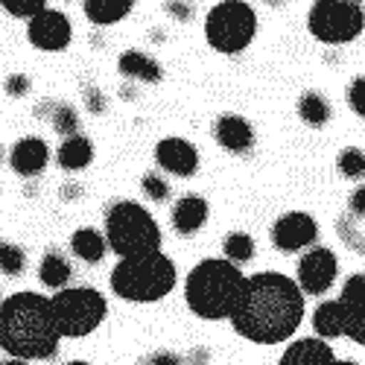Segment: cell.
I'll list each match as a JSON object with an SVG mask.
<instances>
[{"mask_svg":"<svg viewBox=\"0 0 365 365\" xmlns=\"http://www.w3.org/2000/svg\"><path fill=\"white\" fill-rule=\"evenodd\" d=\"M333 362H336V356H333L327 342H322V339H298L284 351L278 365H333Z\"/></svg>","mask_w":365,"mask_h":365,"instance_id":"2e32d148","label":"cell"},{"mask_svg":"<svg viewBox=\"0 0 365 365\" xmlns=\"http://www.w3.org/2000/svg\"><path fill=\"white\" fill-rule=\"evenodd\" d=\"M149 365H181V362H178L175 354H155L149 359Z\"/></svg>","mask_w":365,"mask_h":365,"instance_id":"836d02e7","label":"cell"},{"mask_svg":"<svg viewBox=\"0 0 365 365\" xmlns=\"http://www.w3.org/2000/svg\"><path fill=\"white\" fill-rule=\"evenodd\" d=\"M103 97H100V91H94V88H88V108L94 111V114H100L103 111Z\"/></svg>","mask_w":365,"mask_h":365,"instance_id":"d6a6232c","label":"cell"},{"mask_svg":"<svg viewBox=\"0 0 365 365\" xmlns=\"http://www.w3.org/2000/svg\"><path fill=\"white\" fill-rule=\"evenodd\" d=\"M50 161V149L41 138H21L15 146H12V155H9V164L18 175L24 178H33V175H41V170L47 167Z\"/></svg>","mask_w":365,"mask_h":365,"instance_id":"9a60e30c","label":"cell"},{"mask_svg":"<svg viewBox=\"0 0 365 365\" xmlns=\"http://www.w3.org/2000/svg\"><path fill=\"white\" fill-rule=\"evenodd\" d=\"M58 164H62L65 170H85L91 161H94V146H91V140L85 135H73L68 138L62 146H58Z\"/></svg>","mask_w":365,"mask_h":365,"instance_id":"ffe728a7","label":"cell"},{"mask_svg":"<svg viewBox=\"0 0 365 365\" xmlns=\"http://www.w3.org/2000/svg\"><path fill=\"white\" fill-rule=\"evenodd\" d=\"M222 252L228 257V263H249L255 257V240L249 234H242V231H231L222 242Z\"/></svg>","mask_w":365,"mask_h":365,"instance_id":"cb8c5ba5","label":"cell"},{"mask_svg":"<svg viewBox=\"0 0 365 365\" xmlns=\"http://www.w3.org/2000/svg\"><path fill=\"white\" fill-rule=\"evenodd\" d=\"M58 330L50 298L38 292H15L0 304V348L15 359H50L58 351Z\"/></svg>","mask_w":365,"mask_h":365,"instance_id":"7a4b0ae2","label":"cell"},{"mask_svg":"<svg viewBox=\"0 0 365 365\" xmlns=\"http://www.w3.org/2000/svg\"><path fill=\"white\" fill-rule=\"evenodd\" d=\"M26 38L41 50H65L71 44V21L65 12L44 9L29 21Z\"/></svg>","mask_w":365,"mask_h":365,"instance_id":"7c38bea8","label":"cell"},{"mask_svg":"<svg viewBox=\"0 0 365 365\" xmlns=\"http://www.w3.org/2000/svg\"><path fill=\"white\" fill-rule=\"evenodd\" d=\"M336 272H339V263H336V255H333L330 249H310L307 255H304L298 260V289L301 295H322L333 287V281H336Z\"/></svg>","mask_w":365,"mask_h":365,"instance_id":"30bf717a","label":"cell"},{"mask_svg":"<svg viewBox=\"0 0 365 365\" xmlns=\"http://www.w3.org/2000/svg\"><path fill=\"white\" fill-rule=\"evenodd\" d=\"M0 158H4V149H0Z\"/></svg>","mask_w":365,"mask_h":365,"instance_id":"f35d334b","label":"cell"},{"mask_svg":"<svg viewBox=\"0 0 365 365\" xmlns=\"http://www.w3.org/2000/svg\"><path fill=\"white\" fill-rule=\"evenodd\" d=\"M24 269H26V255L21 246H15V242L9 240H0V272L9 278H18L24 275Z\"/></svg>","mask_w":365,"mask_h":365,"instance_id":"d4e9b609","label":"cell"},{"mask_svg":"<svg viewBox=\"0 0 365 365\" xmlns=\"http://www.w3.org/2000/svg\"><path fill=\"white\" fill-rule=\"evenodd\" d=\"M175 263L161 255L152 252L143 257L132 260H120L111 272V289L114 295L126 298V301H158L173 292L175 287Z\"/></svg>","mask_w":365,"mask_h":365,"instance_id":"5b68a950","label":"cell"},{"mask_svg":"<svg viewBox=\"0 0 365 365\" xmlns=\"http://www.w3.org/2000/svg\"><path fill=\"white\" fill-rule=\"evenodd\" d=\"M106 246L120 257L132 260L161 252V228L138 202H114L106 214Z\"/></svg>","mask_w":365,"mask_h":365,"instance_id":"277c9868","label":"cell"},{"mask_svg":"<svg viewBox=\"0 0 365 365\" xmlns=\"http://www.w3.org/2000/svg\"><path fill=\"white\" fill-rule=\"evenodd\" d=\"M132 6H135L132 0H85V4H82L85 15L94 24H100V26L117 24L120 18H126L132 12Z\"/></svg>","mask_w":365,"mask_h":365,"instance_id":"44dd1931","label":"cell"},{"mask_svg":"<svg viewBox=\"0 0 365 365\" xmlns=\"http://www.w3.org/2000/svg\"><path fill=\"white\" fill-rule=\"evenodd\" d=\"M319 237V225L310 214H301V210H292V214H284L275 225H272V242L281 252H301L313 246Z\"/></svg>","mask_w":365,"mask_h":365,"instance_id":"8fae6325","label":"cell"},{"mask_svg":"<svg viewBox=\"0 0 365 365\" xmlns=\"http://www.w3.org/2000/svg\"><path fill=\"white\" fill-rule=\"evenodd\" d=\"M117 68H120V73L135 76L140 82H161V65L155 62V58L143 56L140 50H126L123 56H120Z\"/></svg>","mask_w":365,"mask_h":365,"instance_id":"d6986e66","label":"cell"},{"mask_svg":"<svg viewBox=\"0 0 365 365\" xmlns=\"http://www.w3.org/2000/svg\"><path fill=\"white\" fill-rule=\"evenodd\" d=\"M257 33V15L249 4L240 0H228V4H217L205 18V38L207 44L220 53H242Z\"/></svg>","mask_w":365,"mask_h":365,"instance_id":"ba28073f","label":"cell"},{"mask_svg":"<svg viewBox=\"0 0 365 365\" xmlns=\"http://www.w3.org/2000/svg\"><path fill=\"white\" fill-rule=\"evenodd\" d=\"M304 319V295L281 272H257L246 278L231 324L242 339L257 345L287 342Z\"/></svg>","mask_w":365,"mask_h":365,"instance_id":"6da1fadb","label":"cell"},{"mask_svg":"<svg viewBox=\"0 0 365 365\" xmlns=\"http://www.w3.org/2000/svg\"><path fill=\"white\" fill-rule=\"evenodd\" d=\"M0 6H4V12L15 18H26V21H33L38 12L47 9L44 0H0Z\"/></svg>","mask_w":365,"mask_h":365,"instance_id":"4316f807","label":"cell"},{"mask_svg":"<svg viewBox=\"0 0 365 365\" xmlns=\"http://www.w3.org/2000/svg\"><path fill=\"white\" fill-rule=\"evenodd\" d=\"M50 126L58 132V135H68V138H73V135H79V117H76V111L71 108V106H53V117H50Z\"/></svg>","mask_w":365,"mask_h":365,"instance_id":"484cf974","label":"cell"},{"mask_svg":"<svg viewBox=\"0 0 365 365\" xmlns=\"http://www.w3.org/2000/svg\"><path fill=\"white\" fill-rule=\"evenodd\" d=\"M310 33L324 44H345L362 33V6L359 4H313L307 18Z\"/></svg>","mask_w":365,"mask_h":365,"instance_id":"9c48e42d","label":"cell"},{"mask_svg":"<svg viewBox=\"0 0 365 365\" xmlns=\"http://www.w3.org/2000/svg\"><path fill=\"white\" fill-rule=\"evenodd\" d=\"M38 278L44 287H53V289L65 287L71 281V263L65 260L62 252H47L41 266H38Z\"/></svg>","mask_w":365,"mask_h":365,"instance_id":"7402d4cb","label":"cell"},{"mask_svg":"<svg viewBox=\"0 0 365 365\" xmlns=\"http://www.w3.org/2000/svg\"><path fill=\"white\" fill-rule=\"evenodd\" d=\"M68 365H88V362H82V359H73V362H68Z\"/></svg>","mask_w":365,"mask_h":365,"instance_id":"8d00e7d4","label":"cell"},{"mask_svg":"<svg viewBox=\"0 0 365 365\" xmlns=\"http://www.w3.org/2000/svg\"><path fill=\"white\" fill-rule=\"evenodd\" d=\"M71 252L85 263H100L106 257L108 246H106V237L97 228H79L71 237Z\"/></svg>","mask_w":365,"mask_h":365,"instance_id":"ac0fdd59","label":"cell"},{"mask_svg":"<svg viewBox=\"0 0 365 365\" xmlns=\"http://www.w3.org/2000/svg\"><path fill=\"white\" fill-rule=\"evenodd\" d=\"M167 12H170V15H178V18H187V15H190L187 4H167Z\"/></svg>","mask_w":365,"mask_h":365,"instance_id":"e575fe53","label":"cell"},{"mask_svg":"<svg viewBox=\"0 0 365 365\" xmlns=\"http://www.w3.org/2000/svg\"><path fill=\"white\" fill-rule=\"evenodd\" d=\"M298 114H301V120L307 126L319 129V126H324L327 120H330V106H327V100L322 94H316V91H307V94L298 100Z\"/></svg>","mask_w":365,"mask_h":365,"instance_id":"603a6c76","label":"cell"},{"mask_svg":"<svg viewBox=\"0 0 365 365\" xmlns=\"http://www.w3.org/2000/svg\"><path fill=\"white\" fill-rule=\"evenodd\" d=\"M333 365H356V362H339V359H336V362H333Z\"/></svg>","mask_w":365,"mask_h":365,"instance_id":"74e56055","label":"cell"},{"mask_svg":"<svg viewBox=\"0 0 365 365\" xmlns=\"http://www.w3.org/2000/svg\"><path fill=\"white\" fill-rule=\"evenodd\" d=\"M155 161L161 170L173 173V175H181V178H190L196 175L199 170V152L190 140L185 138H164L158 146H155Z\"/></svg>","mask_w":365,"mask_h":365,"instance_id":"4fadbf2b","label":"cell"},{"mask_svg":"<svg viewBox=\"0 0 365 365\" xmlns=\"http://www.w3.org/2000/svg\"><path fill=\"white\" fill-rule=\"evenodd\" d=\"M339 170L348 175V178H362L365 175V155L359 149H345L339 155Z\"/></svg>","mask_w":365,"mask_h":365,"instance_id":"83f0119b","label":"cell"},{"mask_svg":"<svg viewBox=\"0 0 365 365\" xmlns=\"http://www.w3.org/2000/svg\"><path fill=\"white\" fill-rule=\"evenodd\" d=\"M242 287H246V275H242L240 266L207 257L196 263V269H190L185 281V298L187 307L199 319L220 322V319H231V313L237 310Z\"/></svg>","mask_w":365,"mask_h":365,"instance_id":"3957f363","label":"cell"},{"mask_svg":"<svg viewBox=\"0 0 365 365\" xmlns=\"http://www.w3.org/2000/svg\"><path fill=\"white\" fill-rule=\"evenodd\" d=\"M362 202H365V190L359 187V190H354V193H351V217L362 220Z\"/></svg>","mask_w":365,"mask_h":365,"instance_id":"1f68e13d","label":"cell"},{"mask_svg":"<svg viewBox=\"0 0 365 365\" xmlns=\"http://www.w3.org/2000/svg\"><path fill=\"white\" fill-rule=\"evenodd\" d=\"M348 106L362 117L365 114V79L359 76V79H354L351 82V88H348Z\"/></svg>","mask_w":365,"mask_h":365,"instance_id":"f546056e","label":"cell"},{"mask_svg":"<svg viewBox=\"0 0 365 365\" xmlns=\"http://www.w3.org/2000/svg\"><path fill=\"white\" fill-rule=\"evenodd\" d=\"M26 91H29V79H26V76L15 73V76L6 79V94H9V97H24Z\"/></svg>","mask_w":365,"mask_h":365,"instance_id":"4dcf8cb0","label":"cell"},{"mask_svg":"<svg viewBox=\"0 0 365 365\" xmlns=\"http://www.w3.org/2000/svg\"><path fill=\"white\" fill-rule=\"evenodd\" d=\"M173 228L178 234H196L207 220V202L202 196H185L173 205Z\"/></svg>","mask_w":365,"mask_h":365,"instance_id":"e0dca14e","label":"cell"},{"mask_svg":"<svg viewBox=\"0 0 365 365\" xmlns=\"http://www.w3.org/2000/svg\"><path fill=\"white\" fill-rule=\"evenodd\" d=\"M50 313L56 322L58 336H88L94 333L106 313H108V304L103 298V292L91 289V287H68V289H58L50 298Z\"/></svg>","mask_w":365,"mask_h":365,"instance_id":"52a82bcc","label":"cell"},{"mask_svg":"<svg viewBox=\"0 0 365 365\" xmlns=\"http://www.w3.org/2000/svg\"><path fill=\"white\" fill-rule=\"evenodd\" d=\"M365 275L356 272L351 275L342 287V295L336 301H324L319 304V310L313 313V327L324 339H336V336H351L354 342L365 345Z\"/></svg>","mask_w":365,"mask_h":365,"instance_id":"8992f818","label":"cell"},{"mask_svg":"<svg viewBox=\"0 0 365 365\" xmlns=\"http://www.w3.org/2000/svg\"><path fill=\"white\" fill-rule=\"evenodd\" d=\"M0 365H29V362H24V359H4Z\"/></svg>","mask_w":365,"mask_h":365,"instance_id":"d590c367","label":"cell"},{"mask_svg":"<svg viewBox=\"0 0 365 365\" xmlns=\"http://www.w3.org/2000/svg\"><path fill=\"white\" fill-rule=\"evenodd\" d=\"M214 135L222 149L234 152V155H249L255 146V129L246 117L240 114H222L214 123Z\"/></svg>","mask_w":365,"mask_h":365,"instance_id":"5bb4252c","label":"cell"},{"mask_svg":"<svg viewBox=\"0 0 365 365\" xmlns=\"http://www.w3.org/2000/svg\"><path fill=\"white\" fill-rule=\"evenodd\" d=\"M143 190H146V196L149 199H155V202H167V196H170V187H167V181L164 178H158V175H143Z\"/></svg>","mask_w":365,"mask_h":365,"instance_id":"f1b7e54d","label":"cell"}]
</instances>
